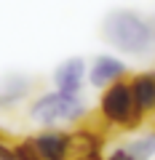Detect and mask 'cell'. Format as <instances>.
I'll return each mask as SVG.
<instances>
[{"instance_id":"6da1fadb","label":"cell","mask_w":155,"mask_h":160,"mask_svg":"<svg viewBox=\"0 0 155 160\" xmlns=\"http://www.w3.org/2000/svg\"><path fill=\"white\" fill-rule=\"evenodd\" d=\"M102 38L104 43H110V48L126 56H150L155 51V22L137 11L118 8L104 16Z\"/></svg>"},{"instance_id":"7a4b0ae2","label":"cell","mask_w":155,"mask_h":160,"mask_svg":"<svg viewBox=\"0 0 155 160\" xmlns=\"http://www.w3.org/2000/svg\"><path fill=\"white\" fill-rule=\"evenodd\" d=\"M29 120L40 128H62V126H78L88 118V104L80 93L67 91H46L35 96L27 109Z\"/></svg>"},{"instance_id":"3957f363","label":"cell","mask_w":155,"mask_h":160,"mask_svg":"<svg viewBox=\"0 0 155 160\" xmlns=\"http://www.w3.org/2000/svg\"><path fill=\"white\" fill-rule=\"evenodd\" d=\"M99 118H102L104 126L121 128V131H137L144 123L142 109L134 102L128 78L115 80L112 86L102 88V96H99Z\"/></svg>"},{"instance_id":"277c9868","label":"cell","mask_w":155,"mask_h":160,"mask_svg":"<svg viewBox=\"0 0 155 160\" xmlns=\"http://www.w3.org/2000/svg\"><path fill=\"white\" fill-rule=\"evenodd\" d=\"M35 147L43 160H70L72 158V131L62 128H43L32 136Z\"/></svg>"},{"instance_id":"5b68a950","label":"cell","mask_w":155,"mask_h":160,"mask_svg":"<svg viewBox=\"0 0 155 160\" xmlns=\"http://www.w3.org/2000/svg\"><path fill=\"white\" fill-rule=\"evenodd\" d=\"M126 75H128V67H126L123 59L112 56V53H99V56L88 64V78L86 80L94 88L102 91V88L112 86L115 80H123Z\"/></svg>"},{"instance_id":"8992f818","label":"cell","mask_w":155,"mask_h":160,"mask_svg":"<svg viewBox=\"0 0 155 160\" xmlns=\"http://www.w3.org/2000/svg\"><path fill=\"white\" fill-rule=\"evenodd\" d=\"M86 78H88V64L83 56H70L54 69L51 80H54V88L59 91H67V93H80L83 86H86Z\"/></svg>"},{"instance_id":"52a82bcc","label":"cell","mask_w":155,"mask_h":160,"mask_svg":"<svg viewBox=\"0 0 155 160\" xmlns=\"http://www.w3.org/2000/svg\"><path fill=\"white\" fill-rule=\"evenodd\" d=\"M35 80L29 75H6L0 78V109H11L32 93Z\"/></svg>"},{"instance_id":"ba28073f","label":"cell","mask_w":155,"mask_h":160,"mask_svg":"<svg viewBox=\"0 0 155 160\" xmlns=\"http://www.w3.org/2000/svg\"><path fill=\"white\" fill-rule=\"evenodd\" d=\"M131 83V93L137 107L142 109V115H155V69H147V72H137L134 78H128Z\"/></svg>"},{"instance_id":"9c48e42d","label":"cell","mask_w":155,"mask_h":160,"mask_svg":"<svg viewBox=\"0 0 155 160\" xmlns=\"http://www.w3.org/2000/svg\"><path fill=\"white\" fill-rule=\"evenodd\" d=\"M72 155L102 160V136L96 131H88V128L72 131Z\"/></svg>"},{"instance_id":"30bf717a","label":"cell","mask_w":155,"mask_h":160,"mask_svg":"<svg viewBox=\"0 0 155 160\" xmlns=\"http://www.w3.org/2000/svg\"><path fill=\"white\" fill-rule=\"evenodd\" d=\"M128 152L137 160H152L155 158V128L134 139V142L128 144Z\"/></svg>"},{"instance_id":"8fae6325","label":"cell","mask_w":155,"mask_h":160,"mask_svg":"<svg viewBox=\"0 0 155 160\" xmlns=\"http://www.w3.org/2000/svg\"><path fill=\"white\" fill-rule=\"evenodd\" d=\"M13 155H16V160H43L38 147H35V142H32V136L13 142Z\"/></svg>"},{"instance_id":"7c38bea8","label":"cell","mask_w":155,"mask_h":160,"mask_svg":"<svg viewBox=\"0 0 155 160\" xmlns=\"http://www.w3.org/2000/svg\"><path fill=\"white\" fill-rule=\"evenodd\" d=\"M102 160H137V158H134V155L128 152V147H115L112 152H110V155H104Z\"/></svg>"},{"instance_id":"4fadbf2b","label":"cell","mask_w":155,"mask_h":160,"mask_svg":"<svg viewBox=\"0 0 155 160\" xmlns=\"http://www.w3.org/2000/svg\"><path fill=\"white\" fill-rule=\"evenodd\" d=\"M0 160H16V155H13V142H6L3 136H0Z\"/></svg>"},{"instance_id":"5bb4252c","label":"cell","mask_w":155,"mask_h":160,"mask_svg":"<svg viewBox=\"0 0 155 160\" xmlns=\"http://www.w3.org/2000/svg\"><path fill=\"white\" fill-rule=\"evenodd\" d=\"M70 160H94V158H83V155H72Z\"/></svg>"},{"instance_id":"9a60e30c","label":"cell","mask_w":155,"mask_h":160,"mask_svg":"<svg viewBox=\"0 0 155 160\" xmlns=\"http://www.w3.org/2000/svg\"><path fill=\"white\" fill-rule=\"evenodd\" d=\"M152 22H155V19H152Z\"/></svg>"},{"instance_id":"2e32d148","label":"cell","mask_w":155,"mask_h":160,"mask_svg":"<svg viewBox=\"0 0 155 160\" xmlns=\"http://www.w3.org/2000/svg\"><path fill=\"white\" fill-rule=\"evenodd\" d=\"M152 160H155V158H152Z\"/></svg>"}]
</instances>
